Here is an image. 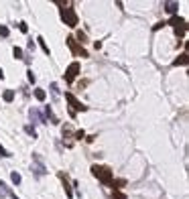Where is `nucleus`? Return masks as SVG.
Returning a JSON list of instances; mask_svg holds the SVG:
<instances>
[{"label": "nucleus", "instance_id": "nucleus-1", "mask_svg": "<svg viewBox=\"0 0 189 199\" xmlns=\"http://www.w3.org/2000/svg\"><path fill=\"white\" fill-rule=\"evenodd\" d=\"M92 173H94V177H98V179L102 181L104 185H110L112 183V171L108 169V167H98V165H94L92 167Z\"/></svg>", "mask_w": 189, "mask_h": 199}, {"label": "nucleus", "instance_id": "nucleus-2", "mask_svg": "<svg viewBox=\"0 0 189 199\" xmlns=\"http://www.w3.org/2000/svg\"><path fill=\"white\" fill-rule=\"evenodd\" d=\"M61 19L65 20L67 27H78V15L73 8H61Z\"/></svg>", "mask_w": 189, "mask_h": 199}, {"label": "nucleus", "instance_id": "nucleus-3", "mask_svg": "<svg viewBox=\"0 0 189 199\" xmlns=\"http://www.w3.org/2000/svg\"><path fill=\"white\" fill-rule=\"evenodd\" d=\"M31 171L35 173V177H43L45 173H47V169H45L43 160H41L39 155H33V167H31Z\"/></svg>", "mask_w": 189, "mask_h": 199}, {"label": "nucleus", "instance_id": "nucleus-4", "mask_svg": "<svg viewBox=\"0 0 189 199\" xmlns=\"http://www.w3.org/2000/svg\"><path fill=\"white\" fill-rule=\"evenodd\" d=\"M78 73H79V63H78V61H73V63L65 69V81L71 83L73 79H75V75H78Z\"/></svg>", "mask_w": 189, "mask_h": 199}, {"label": "nucleus", "instance_id": "nucleus-5", "mask_svg": "<svg viewBox=\"0 0 189 199\" xmlns=\"http://www.w3.org/2000/svg\"><path fill=\"white\" fill-rule=\"evenodd\" d=\"M65 100H67L69 104H71V112H78V110H86V106H83L82 102H78V100H75V96H73V93H65Z\"/></svg>", "mask_w": 189, "mask_h": 199}, {"label": "nucleus", "instance_id": "nucleus-6", "mask_svg": "<svg viewBox=\"0 0 189 199\" xmlns=\"http://www.w3.org/2000/svg\"><path fill=\"white\" fill-rule=\"evenodd\" d=\"M67 45L71 47V51H73V53H79L82 57H86V55H87L82 47H78V45H75V39H73V37H69V39H67Z\"/></svg>", "mask_w": 189, "mask_h": 199}, {"label": "nucleus", "instance_id": "nucleus-7", "mask_svg": "<svg viewBox=\"0 0 189 199\" xmlns=\"http://www.w3.org/2000/svg\"><path fill=\"white\" fill-rule=\"evenodd\" d=\"M165 10L167 12H169V15H175V12H177V8H179V4H177V2H165Z\"/></svg>", "mask_w": 189, "mask_h": 199}, {"label": "nucleus", "instance_id": "nucleus-8", "mask_svg": "<svg viewBox=\"0 0 189 199\" xmlns=\"http://www.w3.org/2000/svg\"><path fill=\"white\" fill-rule=\"evenodd\" d=\"M31 118H33V120H37V122H47V120H45V118L39 114V112L35 110V108H31Z\"/></svg>", "mask_w": 189, "mask_h": 199}, {"label": "nucleus", "instance_id": "nucleus-9", "mask_svg": "<svg viewBox=\"0 0 189 199\" xmlns=\"http://www.w3.org/2000/svg\"><path fill=\"white\" fill-rule=\"evenodd\" d=\"M45 114H47V118H49V120H51V124H59V120H57V118H55L53 116V112H51V108H45Z\"/></svg>", "mask_w": 189, "mask_h": 199}, {"label": "nucleus", "instance_id": "nucleus-10", "mask_svg": "<svg viewBox=\"0 0 189 199\" xmlns=\"http://www.w3.org/2000/svg\"><path fill=\"white\" fill-rule=\"evenodd\" d=\"M169 24H173V27H181V24H185V20L179 19V16H173V19L169 20Z\"/></svg>", "mask_w": 189, "mask_h": 199}, {"label": "nucleus", "instance_id": "nucleus-11", "mask_svg": "<svg viewBox=\"0 0 189 199\" xmlns=\"http://www.w3.org/2000/svg\"><path fill=\"white\" fill-rule=\"evenodd\" d=\"M35 97H37L39 102H43L45 97H47V93H45V89H35Z\"/></svg>", "mask_w": 189, "mask_h": 199}, {"label": "nucleus", "instance_id": "nucleus-12", "mask_svg": "<svg viewBox=\"0 0 189 199\" xmlns=\"http://www.w3.org/2000/svg\"><path fill=\"white\" fill-rule=\"evenodd\" d=\"M2 97H4V102H12V100H15V92H12V89H6Z\"/></svg>", "mask_w": 189, "mask_h": 199}, {"label": "nucleus", "instance_id": "nucleus-13", "mask_svg": "<svg viewBox=\"0 0 189 199\" xmlns=\"http://www.w3.org/2000/svg\"><path fill=\"white\" fill-rule=\"evenodd\" d=\"M124 183H126V181L124 179H116V181H114V179H112V187H114V189H120V187H124Z\"/></svg>", "mask_w": 189, "mask_h": 199}, {"label": "nucleus", "instance_id": "nucleus-14", "mask_svg": "<svg viewBox=\"0 0 189 199\" xmlns=\"http://www.w3.org/2000/svg\"><path fill=\"white\" fill-rule=\"evenodd\" d=\"M24 132H27L29 136H33V138H37V130H35L31 124H27V126H24Z\"/></svg>", "mask_w": 189, "mask_h": 199}, {"label": "nucleus", "instance_id": "nucleus-15", "mask_svg": "<svg viewBox=\"0 0 189 199\" xmlns=\"http://www.w3.org/2000/svg\"><path fill=\"white\" fill-rule=\"evenodd\" d=\"M185 63H187V55H181L179 59H175L173 65H185Z\"/></svg>", "mask_w": 189, "mask_h": 199}, {"label": "nucleus", "instance_id": "nucleus-16", "mask_svg": "<svg viewBox=\"0 0 189 199\" xmlns=\"http://www.w3.org/2000/svg\"><path fill=\"white\" fill-rule=\"evenodd\" d=\"M10 179H12V183H15V185H19L20 181H23V179H20V175H19V173H16V171H15V173H12V175H10Z\"/></svg>", "mask_w": 189, "mask_h": 199}, {"label": "nucleus", "instance_id": "nucleus-17", "mask_svg": "<svg viewBox=\"0 0 189 199\" xmlns=\"http://www.w3.org/2000/svg\"><path fill=\"white\" fill-rule=\"evenodd\" d=\"M112 199H126V195L122 193V191H114V193H112Z\"/></svg>", "mask_w": 189, "mask_h": 199}, {"label": "nucleus", "instance_id": "nucleus-18", "mask_svg": "<svg viewBox=\"0 0 189 199\" xmlns=\"http://www.w3.org/2000/svg\"><path fill=\"white\" fill-rule=\"evenodd\" d=\"M37 41H39V45H41V49H43L45 53H47V55H49V47H47V45H45V41H43V37H39V39H37Z\"/></svg>", "mask_w": 189, "mask_h": 199}, {"label": "nucleus", "instance_id": "nucleus-19", "mask_svg": "<svg viewBox=\"0 0 189 199\" xmlns=\"http://www.w3.org/2000/svg\"><path fill=\"white\" fill-rule=\"evenodd\" d=\"M12 53H15L16 59H23V49H20V47H15V51H12Z\"/></svg>", "mask_w": 189, "mask_h": 199}, {"label": "nucleus", "instance_id": "nucleus-20", "mask_svg": "<svg viewBox=\"0 0 189 199\" xmlns=\"http://www.w3.org/2000/svg\"><path fill=\"white\" fill-rule=\"evenodd\" d=\"M61 179H63V183H65V193H67V197H71L73 193H71V189H69V185H67V181H65V177L61 175Z\"/></svg>", "mask_w": 189, "mask_h": 199}, {"label": "nucleus", "instance_id": "nucleus-21", "mask_svg": "<svg viewBox=\"0 0 189 199\" xmlns=\"http://www.w3.org/2000/svg\"><path fill=\"white\" fill-rule=\"evenodd\" d=\"M0 156H4V159H6V156H12V155H10V152L6 151L4 146H0Z\"/></svg>", "mask_w": 189, "mask_h": 199}, {"label": "nucleus", "instance_id": "nucleus-22", "mask_svg": "<svg viewBox=\"0 0 189 199\" xmlns=\"http://www.w3.org/2000/svg\"><path fill=\"white\" fill-rule=\"evenodd\" d=\"M0 37H8V29L2 27V24H0Z\"/></svg>", "mask_w": 189, "mask_h": 199}, {"label": "nucleus", "instance_id": "nucleus-23", "mask_svg": "<svg viewBox=\"0 0 189 199\" xmlns=\"http://www.w3.org/2000/svg\"><path fill=\"white\" fill-rule=\"evenodd\" d=\"M6 193H8V191H6V185H4V183H0V197H4Z\"/></svg>", "mask_w": 189, "mask_h": 199}, {"label": "nucleus", "instance_id": "nucleus-24", "mask_svg": "<svg viewBox=\"0 0 189 199\" xmlns=\"http://www.w3.org/2000/svg\"><path fill=\"white\" fill-rule=\"evenodd\" d=\"M19 29H20V33H27L29 27H27V23H19Z\"/></svg>", "mask_w": 189, "mask_h": 199}, {"label": "nucleus", "instance_id": "nucleus-25", "mask_svg": "<svg viewBox=\"0 0 189 199\" xmlns=\"http://www.w3.org/2000/svg\"><path fill=\"white\" fill-rule=\"evenodd\" d=\"M51 93H53V96L57 97V93H59V89H57V83H51Z\"/></svg>", "mask_w": 189, "mask_h": 199}, {"label": "nucleus", "instance_id": "nucleus-26", "mask_svg": "<svg viewBox=\"0 0 189 199\" xmlns=\"http://www.w3.org/2000/svg\"><path fill=\"white\" fill-rule=\"evenodd\" d=\"M27 73H29V81L35 83V79H37V77H35V73H33V71H27Z\"/></svg>", "mask_w": 189, "mask_h": 199}, {"label": "nucleus", "instance_id": "nucleus-27", "mask_svg": "<svg viewBox=\"0 0 189 199\" xmlns=\"http://www.w3.org/2000/svg\"><path fill=\"white\" fill-rule=\"evenodd\" d=\"M83 136H86V132H83V130H78V132H75V138H83Z\"/></svg>", "mask_w": 189, "mask_h": 199}, {"label": "nucleus", "instance_id": "nucleus-28", "mask_svg": "<svg viewBox=\"0 0 189 199\" xmlns=\"http://www.w3.org/2000/svg\"><path fill=\"white\" fill-rule=\"evenodd\" d=\"M2 77H4V73H2V69H0V79H2Z\"/></svg>", "mask_w": 189, "mask_h": 199}, {"label": "nucleus", "instance_id": "nucleus-29", "mask_svg": "<svg viewBox=\"0 0 189 199\" xmlns=\"http://www.w3.org/2000/svg\"><path fill=\"white\" fill-rule=\"evenodd\" d=\"M10 197H12V199H19V197H16V195H12V193H10Z\"/></svg>", "mask_w": 189, "mask_h": 199}]
</instances>
